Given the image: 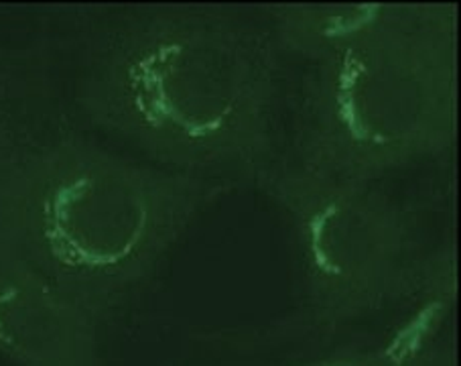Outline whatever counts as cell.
<instances>
[{"label":"cell","instance_id":"obj_1","mask_svg":"<svg viewBox=\"0 0 461 366\" xmlns=\"http://www.w3.org/2000/svg\"><path fill=\"white\" fill-rule=\"evenodd\" d=\"M61 41L53 55L76 129L213 188L258 157L273 61L242 13L79 11Z\"/></svg>","mask_w":461,"mask_h":366},{"label":"cell","instance_id":"obj_2","mask_svg":"<svg viewBox=\"0 0 461 366\" xmlns=\"http://www.w3.org/2000/svg\"><path fill=\"white\" fill-rule=\"evenodd\" d=\"M216 192L71 124L0 186V238L82 312L145 275Z\"/></svg>","mask_w":461,"mask_h":366},{"label":"cell","instance_id":"obj_3","mask_svg":"<svg viewBox=\"0 0 461 366\" xmlns=\"http://www.w3.org/2000/svg\"><path fill=\"white\" fill-rule=\"evenodd\" d=\"M429 29L366 21L325 51L312 108L325 151L362 167L423 151L451 124V58Z\"/></svg>","mask_w":461,"mask_h":366},{"label":"cell","instance_id":"obj_4","mask_svg":"<svg viewBox=\"0 0 461 366\" xmlns=\"http://www.w3.org/2000/svg\"><path fill=\"white\" fill-rule=\"evenodd\" d=\"M82 312L0 238V348L31 366H84Z\"/></svg>","mask_w":461,"mask_h":366}]
</instances>
